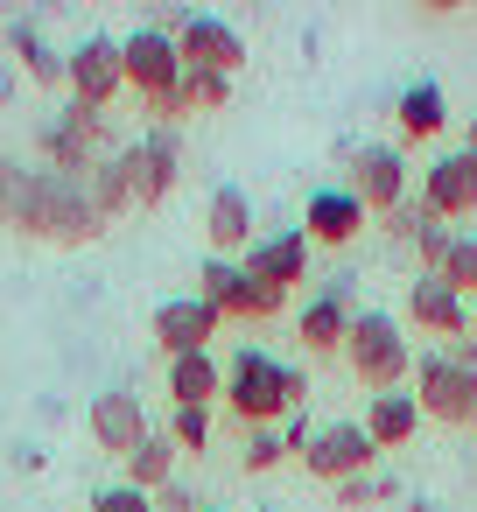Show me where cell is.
I'll return each instance as SVG.
<instances>
[{
    "label": "cell",
    "instance_id": "cell-12",
    "mask_svg": "<svg viewBox=\"0 0 477 512\" xmlns=\"http://www.w3.org/2000/svg\"><path fill=\"white\" fill-rule=\"evenodd\" d=\"M421 204L449 225V218H477V155L470 148H449L421 169Z\"/></svg>",
    "mask_w": 477,
    "mask_h": 512
},
{
    "label": "cell",
    "instance_id": "cell-19",
    "mask_svg": "<svg viewBox=\"0 0 477 512\" xmlns=\"http://www.w3.org/2000/svg\"><path fill=\"white\" fill-rule=\"evenodd\" d=\"M204 239H211V253L218 260H232V253H246L260 232H253V197L239 190V183H218L211 190V204H204Z\"/></svg>",
    "mask_w": 477,
    "mask_h": 512
},
{
    "label": "cell",
    "instance_id": "cell-39",
    "mask_svg": "<svg viewBox=\"0 0 477 512\" xmlns=\"http://www.w3.org/2000/svg\"><path fill=\"white\" fill-rule=\"evenodd\" d=\"M204 512H218V505H204Z\"/></svg>",
    "mask_w": 477,
    "mask_h": 512
},
{
    "label": "cell",
    "instance_id": "cell-28",
    "mask_svg": "<svg viewBox=\"0 0 477 512\" xmlns=\"http://www.w3.org/2000/svg\"><path fill=\"white\" fill-rule=\"evenodd\" d=\"M169 442L176 449H211V407H176L169 414Z\"/></svg>",
    "mask_w": 477,
    "mask_h": 512
},
{
    "label": "cell",
    "instance_id": "cell-11",
    "mask_svg": "<svg viewBox=\"0 0 477 512\" xmlns=\"http://www.w3.org/2000/svg\"><path fill=\"white\" fill-rule=\"evenodd\" d=\"M176 57H183V71L239 78V64H246V36H239L232 22H218V15H190L183 36H176Z\"/></svg>",
    "mask_w": 477,
    "mask_h": 512
},
{
    "label": "cell",
    "instance_id": "cell-13",
    "mask_svg": "<svg viewBox=\"0 0 477 512\" xmlns=\"http://www.w3.org/2000/svg\"><path fill=\"white\" fill-rule=\"evenodd\" d=\"M309 239H302V225H281V232H260L246 253H239V267L253 274V281H267V288H295V281H309Z\"/></svg>",
    "mask_w": 477,
    "mask_h": 512
},
{
    "label": "cell",
    "instance_id": "cell-37",
    "mask_svg": "<svg viewBox=\"0 0 477 512\" xmlns=\"http://www.w3.org/2000/svg\"><path fill=\"white\" fill-rule=\"evenodd\" d=\"M463 148H470V155H477V120H470V134H463Z\"/></svg>",
    "mask_w": 477,
    "mask_h": 512
},
{
    "label": "cell",
    "instance_id": "cell-34",
    "mask_svg": "<svg viewBox=\"0 0 477 512\" xmlns=\"http://www.w3.org/2000/svg\"><path fill=\"white\" fill-rule=\"evenodd\" d=\"M309 435H316V428H309V414H288V421H281V449H288V456H302V449H309Z\"/></svg>",
    "mask_w": 477,
    "mask_h": 512
},
{
    "label": "cell",
    "instance_id": "cell-23",
    "mask_svg": "<svg viewBox=\"0 0 477 512\" xmlns=\"http://www.w3.org/2000/svg\"><path fill=\"white\" fill-rule=\"evenodd\" d=\"M393 113H400V141H435V134L449 127V99H442V85H428V78L407 85Z\"/></svg>",
    "mask_w": 477,
    "mask_h": 512
},
{
    "label": "cell",
    "instance_id": "cell-24",
    "mask_svg": "<svg viewBox=\"0 0 477 512\" xmlns=\"http://www.w3.org/2000/svg\"><path fill=\"white\" fill-rule=\"evenodd\" d=\"M120 484H134V491H148V498H155L162 484H176V442L148 428V442L127 456V477H120Z\"/></svg>",
    "mask_w": 477,
    "mask_h": 512
},
{
    "label": "cell",
    "instance_id": "cell-15",
    "mask_svg": "<svg viewBox=\"0 0 477 512\" xmlns=\"http://www.w3.org/2000/svg\"><path fill=\"white\" fill-rule=\"evenodd\" d=\"M372 225V211L351 197V190H316L309 204H302V239L309 246H330V253H344L358 232Z\"/></svg>",
    "mask_w": 477,
    "mask_h": 512
},
{
    "label": "cell",
    "instance_id": "cell-10",
    "mask_svg": "<svg viewBox=\"0 0 477 512\" xmlns=\"http://www.w3.org/2000/svg\"><path fill=\"white\" fill-rule=\"evenodd\" d=\"M344 190L372 211V218H386V211H400L407 204V155L400 148H351V169H344Z\"/></svg>",
    "mask_w": 477,
    "mask_h": 512
},
{
    "label": "cell",
    "instance_id": "cell-16",
    "mask_svg": "<svg viewBox=\"0 0 477 512\" xmlns=\"http://www.w3.org/2000/svg\"><path fill=\"white\" fill-rule=\"evenodd\" d=\"M351 281H330L323 295H309L302 302V316H295V337H302V351H316V358H330V351H344V337H351Z\"/></svg>",
    "mask_w": 477,
    "mask_h": 512
},
{
    "label": "cell",
    "instance_id": "cell-14",
    "mask_svg": "<svg viewBox=\"0 0 477 512\" xmlns=\"http://www.w3.org/2000/svg\"><path fill=\"white\" fill-rule=\"evenodd\" d=\"M92 442L106 449V456H134L141 442H148V407H141V393H127V386H106L99 400H92Z\"/></svg>",
    "mask_w": 477,
    "mask_h": 512
},
{
    "label": "cell",
    "instance_id": "cell-20",
    "mask_svg": "<svg viewBox=\"0 0 477 512\" xmlns=\"http://www.w3.org/2000/svg\"><path fill=\"white\" fill-rule=\"evenodd\" d=\"M0 43H8V57L22 64V78H36L43 92H64V50H50V36L29 15H15L8 29H0Z\"/></svg>",
    "mask_w": 477,
    "mask_h": 512
},
{
    "label": "cell",
    "instance_id": "cell-40",
    "mask_svg": "<svg viewBox=\"0 0 477 512\" xmlns=\"http://www.w3.org/2000/svg\"><path fill=\"white\" fill-rule=\"evenodd\" d=\"M0 162H8V155H0Z\"/></svg>",
    "mask_w": 477,
    "mask_h": 512
},
{
    "label": "cell",
    "instance_id": "cell-6",
    "mask_svg": "<svg viewBox=\"0 0 477 512\" xmlns=\"http://www.w3.org/2000/svg\"><path fill=\"white\" fill-rule=\"evenodd\" d=\"M414 400H421V421H442V428H477V372L449 365V351L414 358Z\"/></svg>",
    "mask_w": 477,
    "mask_h": 512
},
{
    "label": "cell",
    "instance_id": "cell-31",
    "mask_svg": "<svg viewBox=\"0 0 477 512\" xmlns=\"http://www.w3.org/2000/svg\"><path fill=\"white\" fill-rule=\"evenodd\" d=\"M253 477H267L274 463H288V449H281V428H253V442H246V456H239Z\"/></svg>",
    "mask_w": 477,
    "mask_h": 512
},
{
    "label": "cell",
    "instance_id": "cell-32",
    "mask_svg": "<svg viewBox=\"0 0 477 512\" xmlns=\"http://www.w3.org/2000/svg\"><path fill=\"white\" fill-rule=\"evenodd\" d=\"M92 512H155V505H148V491H134V484H106V491L92 498Z\"/></svg>",
    "mask_w": 477,
    "mask_h": 512
},
{
    "label": "cell",
    "instance_id": "cell-5",
    "mask_svg": "<svg viewBox=\"0 0 477 512\" xmlns=\"http://www.w3.org/2000/svg\"><path fill=\"white\" fill-rule=\"evenodd\" d=\"M113 169H120V183H127V204H134V211H155V204H169V190H176V176H183V141H176L169 127H148L141 141H127V148L113 155Z\"/></svg>",
    "mask_w": 477,
    "mask_h": 512
},
{
    "label": "cell",
    "instance_id": "cell-8",
    "mask_svg": "<svg viewBox=\"0 0 477 512\" xmlns=\"http://www.w3.org/2000/svg\"><path fill=\"white\" fill-rule=\"evenodd\" d=\"M120 71H127V92H141V106H155V99H169L176 85H183V57H176V36H162V29H127L120 36Z\"/></svg>",
    "mask_w": 477,
    "mask_h": 512
},
{
    "label": "cell",
    "instance_id": "cell-7",
    "mask_svg": "<svg viewBox=\"0 0 477 512\" xmlns=\"http://www.w3.org/2000/svg\"><path fill=\"white\" fill-rule=\"evenodd\" d=\"M302 470L316 484H351V477L379 470V442L365 435V421H323L302 449Z\"/></svg>",
    "mask_w": 477,
    "mask_h": 512
},
{
    "label": "cell",
    "instance_id": "cell-17",
    "mask_svg": "<svg viewBox=\"0 0 477 512\" xmlns=\"http://www.w3.org/2000/svg\"><path fill=\"white\" fill-rule=\"evenodd\" d=\"M225 323L197 302V295H169L162 309H155V344H162V358H190V351H211V337H218Z\"/></svg>",
    "mask_w": 477,
    "mask_h": 512
},
{
    "label": "cell",
    "instance_id": "cell-22",
    "mask_svg": "<svg viewBox=\"0 0 477 512\" xmlns=\"http://www.w3.org/2000/svg\"><path fill=\"white\" fill-rule=\"evenodd\" d=\"M414 428H421V400H414V386H400V393H372V407H365V435H372L379 449H407Z\"/></svg>",
    "mask_w": 477,
    "mask_h": 512
},
{
    "label": "cell",
    "instance_id": "cell-3",
    "mask_svg": "<svg viewBox=\"0 0 477 512\" xmlns=\"http://www.w3.org/2000/svg\"><path fill=\"white\" fill-rule=\"evenodd\" d=\"M344 365L358 372L365 393H400L414 379V351L400 337V323L386 309H358L351 316V337H344Z\"/></svg>",
    "mask_w": 477,
    "mask_h": 512
},
{
    "label": "cell",
    "instance_id": "cell-36",
    "mask_svg": "<svg viewBox=\"0 0 477 512\" xmlns=\"http://www.w3.org/2000/svg\"><path fill=\"white\" fill-rule=\"evenodd\" d=\"M400 512H456V505H442V498H407Z\"/></svg>",
    "mask_w": 477,
    "mask_h": 512
},
{
    "label": "cell",
    "instance_id": "cell-29",
    "mask_svg": "<svg viewBox=\"0 0 477 512\" xmlns=\"http://www.w3.org/2000/svg\"><path fill=\"white\" fill-rule=\"evenodd\" d=\"M449 246H456V232H449L442 218H428V225H421V239H414V260H421V274H442Z\"/></svg>",
    "mask_w": 477,
    "mask_h": 512
},
{
    "label": "cell",
    "instance_id": "cell-30",
    "mask_svg": "<svg viewBox=\"0 0 477 512\" xmlns=\"http://www.w3.org/2000/svg\"><path fill=\"white\" fill-rule=\"evenodd\" d=\"M379 498H400V484H393L386 470H365V477L337 484V505H379Z\"/></svg>",
    "mask_w": 477,
    "mask_h": 512
},
{
    "label": "cell",
    "instance_id": "cell-21",
    "mask_svg": "<svg viewBox=\"0 0 477 512\" xmlns=\"http://www.w3.org/2000/svg\"><path fill=\"white\" fill-rule=\"evenodd\" d=\"M211 400H225V365H218V351L169 358V407H211Z\"/></svg>",
    "mask_w": 477,
    "mask_h": 512
},
{
    "label": "cell",
    "instance_id": "cell-27",
    "mask_svg": "<svg viewBox=\"0 0 477 512\" xmlns=\"http://www.w3.org/2000/svg\"><path fill=\"white\" fill-rule=\"evenodd\" d=\"M428 218H435V211H428V204H421V197H407V204H400V211H386V218H379V232H386V239H393V246H414V239H421V225H428Z\"/></svg>",
    "mask_w": 477,
    "mask_h": 512
},
{
    "label": "cell",
    "instance_id": "cell-26",
    "mask_svg": "<svg viewBox=\"0 0 477 512\" xmlns=\"http://www.w3.org/2000/svg\"><path fill=\"white\" fill-rule=\"evenodd\" d=\"M29 183H36V169L0 162V225H22V211H29Z\"/></svg>",
    "mask_w": 477,
    "mask_h": 512
},
{
    "label": "cell",
    "instance_id": "cell-9",
    "mask_svg": "<svg viewBox=\"0 0 477 512\" xmlns=\"http://www.w3.org/2000/svg\"><path fill=\"white\" fill-rule=\"evenodd\" d=\"M64 92L92 113H106L120 92H127V71H120V36H85L71 57H64Z\"/></svg>",
    "mask_w": 477,
    "mask_h": 512
},
{
    "label": "cell",
    "instance_id": "cell-1",
    "mask_svg": "<svg viewBox=\"0 0 477 512\" xmlns=\"http://www.w3.org/2000/svg\"><path fill=\"white\" fill-rule=\"evenodd\" d=\"M302 400H309V372L302 365H288V358H274L260 344L232 351V365H225V407L246 428H281L288 414H302Z\"/></svg>",
    "mask_w": 477,
    "mask_h": 512
},
{
    "label": "cell",
    "instance_id": "cell-4",
    "mask_svg": "<svg viewBox=\"0 0 477 512\" xmlns=\"http://www.w3.org/2000/svg\"><path fill=\"white\" fill-rule=\"evenodd\" d=\"M197 302H204L218 323H274V316L288 309V295H281V288L253 281L239 260H218V253L197 267Z\"/></svg>",
    "mask_w": 477,
    "mask_h": 512
},
{
    "label": "cell",
    "instance_id": "cell-33",
    "mask_svg": "<svg viewBox=\"0 0 477 512\" xmlns=\"http://www.w3.org/2000/svg\"><path fill=\"white\" fill-rule=\"evenodd\" d=\"M148 505H155V512H204V498H197L190 484H162V491H155Z\"/></svg>",
    "mask_w": 477,
    "mask_h": 512
},
{
    "label": "cell",
    "instance_id": "cell-35",
    "mask_svg": "<svg viewBox=\"0 0 477 512\" xmlns=\"http://www.w3.org/2000/svg\"><path fill=\"white\" fill-rule=\"evenodd\" d=\"M442 351H449V365H463V372H477V337H449Z\"/></svg>",
    "mask_w": 477,
    "mask_h": 512
},
{
    "label": "cell",
    "instance_id": "cell-38",
    "mask_svg": "<svg viewBox=\"0 0 477 512\" xmlns=\"http://www.w3.org/2000/svg\"><path fill=\"white\" fill-rule=\"evenodd\" d=\"M470 337H477V302H470Z\"/></svg>",
    "mask_w": 477,
    "mask_h": 512
},
{
    "label": "cell",
    "instance_id": "cell-25",
    "mask_svg": "<svg viewBox=\"0 0 477 512\" xmlns=\"http://www.w3.org/2000/svg\"><path fill=\"white\" fill-rule=\"evenodd\" d=\"M442 281H449L463 302H477V232H456V246H449V260H442Z\"/></svg>",
    "mask_w": 477,
    "mask_h": 512
},
{
    "label": "cell",
    "instance_id": "cell-18",
    "mask_svg": "<svg viewBox=\"0 0 477 512\" xmlns=\"http://www.w3.org/2000/svg\"><path fill=\"white\" fill-rule=\"evenodd\" d=\"M407 323L428 330V337H470V302L442 281V274H421L407 288Z\"/></svg>",
    "mask_w": 477,
    "mask_h": 512
},
{
    "label": "cell",
    "instance_id": "cell-2",
    "mask_svg": "<svg viewBox=\"0 0 477 512\" xmlns=\"http://www.w3.org/2000/svg\"><path fill=\"white\" fill-rule=\"evenodd\" d=\"M15 232H29V239H43V246H92V239H106V218L92 211L85 183H64V176L36 169V183H29V211H22Z\"/></svg>",
    "mask_w": 477,
    "mask_h": 512
}]
</instances>
